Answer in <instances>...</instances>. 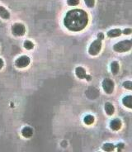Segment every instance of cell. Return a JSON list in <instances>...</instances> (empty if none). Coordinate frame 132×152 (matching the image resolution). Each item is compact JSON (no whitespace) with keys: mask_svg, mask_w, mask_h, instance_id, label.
I'll use <instances>...</instances> for the list:
<instances>
[{"mask_svg":"<svg viewBox=\"0 0 132 152\" xmlns=\"http://www.w3.org/2000/svg\"><path fill=\"white\" fill-rule=\"evenodd\" d=\"M117 148H118V151H120V148H124V144H118L117 145Z\"/></svg>","mask_w":132,"mask_h":152,"instance_id":"cb8c5ba5","label":"cell"},{"mask_svg":"<svg viewBox=\"0 0 132 152\" xmlns=\"http://www.w3.org/2000/svg\"><path fill=\"white\" fill-rule=\"evenodd\" d=\"M75 75L76 76L79 78V79H81V80H83V79H88V80H90V77L87 75V73H86V70L83 68V67H77L75 69Z\"/></svg>","mask_w":132,"mask_h":152,"instance_id":"52a82bcc","label":"cell"},{"mask_svg":"<svg viewBox=\"0 0 132 152\" xmlns=\"http://www.w3.org/2000/svg\"><path fill=\"white\" fill-rule=\"evenodd\" d=\"M115 147H116V145H114L112 143H105L102 145V150L105 151L111 152L113 151L114 150H115Z\"/></svg>","mask_w":132,"mask_h":152,"instance_id":"9a60e30c","label":"cell"},{"mask_svg":"<svg viewBox=\"0 0 132 152\" xmlns=\"http://www.w3.org/2000/svg\"><path fill=\"white\" fill-rule=\"evenodd\" d=\"M31 59L27 56H22L15 61V65L18 68H25L30 65Z\"/></svg>","mask_w":132,"mask_h":152,"instance_id":"8992f818","label":"cell"},{"mask_svg":"<svg viewBox=\"0 0 132 152\" xmlns=\"http://www.w3.org/2000/svg\"><path fill=\"white\" fill-rule=\"evenodd\" d=\"M98 39H101V40H103L104 39V35L102 32H99L98 34Z\"/></svg>","mask_w":132,"mask_h":152,"instance_id":"7402d4cb","label":"cell"},{"mask_svg":"<svg viewBox=\"0 0 132 152\" xmlns=\"http://www.w3.org/2000/svg\"><path fill=\"white\" fill-rule=\"evenodd\" d=\"M0 18H2L3 19H5V20H8V19L10 18L9 12L4 7H3V6H0Z\"/></svg>","mask_w":132,"mask_h":152,"instance_id":"4fadbf2b","label":"cell"},{"mask_svg":"<svg viewBox=\"0 0 132 152\" xmlns=\"http://www.w3.org/2000/svg\"><path fill=\"white\" fill-rule=\"evenodd\" d=\"M124 35H131L132 32V30L131 28H125L123 31H121Z\"/></svg>","mask_w":132,"mask_h":152,"instance_id":"44dd1931","label":"cell"},{"mask_svg":"<svg viewBox=\"0 0 132 152\" xmlns=\"http://www.w3.org/2000/svg\"><path fill=\"white\" fill-rule=\"evenodd\" d=\"M122 103L123 105L125 106L126 107H128L130 109L132 108V96L131 95H128V96H125V98L122 99Z\"/></svg>","mask_w":132,"mask_h":152,"instance_id":"7c38bea8","label":"cell"},{"mask_svg":"<svg viewBox=\"0 0 132 152\" xmlns=\"http://www.w3.org/2000/svg\"><path fill=\"white\" fill-rule=\"evenodd\" d=\"M83 122L87 125H91L94 122V117L92 115H87L83 119Z\"/></svg>","mask_w":132,"mask_h":152,"instance_id":"2e32d148","label":"cell"},{"mask_svg":"<svg viewBox=\"0 0 132 152\" xmlns=\"http://www.w3.org/2000/svg\"><path fill=\"white\" fill-rule=\"evenodd\" d=\"M4 61L0 58V69H2V68L4 67Z\"/></svg>","mask_w":132,"mask_h":152,"instance_id":"603a6c76","label":"cell"},{"mask_svg":"<svg viewBox=\"0 0 132 152\" xmlns=\"http://www.w3.org/2000/svg\"><path fill=\"white\" fill-rule=\"evenodd\" d=\"M121 126H122V122L118 118H115L110 122V127H111V129L113 130V131L120 130L121 128Z\"/></svg>","mask_w":132,"mask_h":152,"instance_id":"ba28073f","label":"cell"},{"mask_svg":"<svg viewBox=\"0 0 132 152\" xmlns=\"http://www.w3.org/2000/svg\"><path fill=\"white\" fill-rule=\"evenodd\" d=\"M102 41L101 39H97L93 42L88 48V54L92 56H98L99 52L102 50Z\"/></svg>","mask_w":132,"mask_h":152,"instance_id":"3957f363","label":"cell"},{"mask_svg":"<svg viewBox=\"0 0 132 152\" xmlns=\"http://www.w3.org/2000/svg\"><path fill=\"white\" fill-rule=\"evenodd\" d=\"M131 40H125V41H121L115 44L113 46V50L116 52L123 53V52H127L129 50H131Z\"/></svg>","mask_w":132,"mask_h":152,"instance_id":"7a4b0ae2","label":"cell"},{"mask_svg":"<svg viewBox=\"0 0 132 152\" xmlns=\"http://www.w3.org/2000/svg\"><path fill=\"white\" fill-rule=\"evenodd\" d=\"M12 33L15 37H23L26 33V27L23 23H15L12 27Z\"/></svg>","mask_w":132,"mask_h":152,"instance_id":"277c9868","label":"cell"},{"mask_svg":"<svg viewBox=\"0 0 132 152\" xmlns=\"http://www.w3.org/2000/svg\"><path fill=\"white\" fill-rule=\"evenodd\" d=\"M122 34L121 29H118V28H116V29H112V30H110L107 31V37L110 38H114V37H120Z\"/></svg>","mask_w":132,"mask_h":152,"instance_id":"9c48e42d","label":"cell"},{"mask_svg":"<svg viewBox=\"0 0 132 152\" xmlns=\"http://www.w3.org/2000/svg\"><path fill=\"white\" fill-rule=\"evenodd\" d=\"M69 6H77L79 4V0H67Z\"/></svg>","mask_w":132,"mask_h":152,"instance_id":"ffe728a7","label":"cell"},{"mask_svg":"<svg viewBox=\"0 0 132 152\" xmlns=\"http://www.w3.org/2000/svg\"><path fill=\"white\" fill-rule=\"evenodd\" d=\"M105 111H106V113L107 114L108 116H112V115L114 114V113H115V107H114L113 104L109 103V102L106 103Z\"/></svg>","mask_w":132,"mask_h":152,"instance_id":"8fae6325","label":"cell"},{"mask_svg":"<svg viewBox=\"0 0 132 152\" xmlns=\"http://www.w3.org/2000/svg\"><path fill=\"white\" fill-rule=\"evenodd\" d=\"M84 3L88 8H93L95 5V0H84Z\"/></svg>","mask_w":132,"mask_h":152,"instance_id":"d6986e66","label":"cell"},{"mask_svg":"<svg viewBox=\"0 0 132 152\" xmlns=\"http://www.w3.org/2000/svg\"><path fill=\"white\" fill-rule=\"evenodd\" d=\"M119 69H120V66L117 61H112V64H111V70L113 74L114 75H117L118 72H119Z\"/></svg>","mask_w":132,"mask_h":152,"instance_id":"5bb4252c","label":"cell"},{"mask_svg":"<svg viewBox=\"0 0 132 152\" xmlns=\"http://www.w3.org/2000/svg\"><path fill=\"white\" fill-rule=\"evenodd\" d=\"M122 85H123V87H124L125 88H126V89H128V90H131L132 89L131 81H125Z\"/></svg>","mask_w":132,"mask_h":152,"instance_id":"ac0fdd59","label":"cell"},{"mask_svg":"<svg viewBox=\"0 0 132 152\" xmlns=\"http://www.w3.org/2000/svg\"><path fill=\"white\" fill-rule=\"evenodd\" d=\"M88 15L83 9H72L67 12L64 18V25L71 31H81L88 24Z\"/></svg>","mask_w":132,"mask_h":152,"instance_id":"6da1fadb","label":"cell"},{"mask_svg":"<svg viewBox=\"0 0 132 152\" xmlns=\"http://www.w3.org/2000/svg\"><path fill=\"white\" fill-rule=\"evenodd\" d=\"M102 86L103 90L106 94H112L114 91V88H115V84L112 80L110 79H105L102 81Z\"/></svg>","mask_w":132,"mask_h":152,"instance_id":"5b68a950","label":"cell"},{"mask_svg":"<svg viewBox=\"0 0 132 152\" xmlns=\"http://www.w3.org/2000/svg\"><path fill=\"white\" fill-rule=\"evenodd\" d=\"M22 135L25 138H30L33 135V130L32 128H31L30 126H25L22 130Z\"/></svg>","mask_w":132,"mask_h":152,"instance_id":"30bf717a","label":"cell"},{"mask_svg":"<svg viewBox=\"0 0 132 152\" xmlns=\"http://www.w3.org/2000/svg\"><path fill=\"white\" fill-rule=\"evenodd\" d=\"M23 46L26 50H32L34 48V44H33V42H31L29 40H26V41L24 42Z\"/></svg>","mask_w":132,"mask_h":152,"instance_id":"e0dca14e","label":"cell"}]
</instances>
